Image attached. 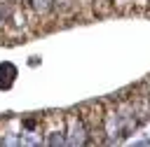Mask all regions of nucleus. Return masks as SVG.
I'll use <instances>...</instances> for the list:
<instances>
[{"label": "nucleus", "instance_id": "nucleus-1", "mask_svg": "<svg viewBox=\"0 0 150 147\" xmlns=\"http://www.w3.org/2000/svg\"><path fill=\"white\" fill-rule=\"evenodd\" d=\"M30 2H33V7H35L40 14H45V12L52 9V2H54V0H30Z\"/></svg>", "mask_w": 150, "mask_h": 147}, {"label": "nucleus", "instance_id": "nucleus-2", "mask_svg": "<svg viewBox=\"0 0 150 147\" xmlns=\"http://www.w3.org/2000/svg\"><path fill=\"white\" fill-rule=\"evenodd\" d=\"M0 14H2V7H0Z\"/></svg>", "mask_w": 150, "mask_h": 147}]
</instances>
